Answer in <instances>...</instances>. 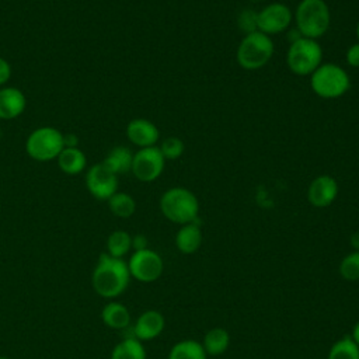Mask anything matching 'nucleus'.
<instances>
[{"label":"nucleus","instance_id":"1","mask_svg":"<svg viewBox=\"0 0 359 359\" xmlns=\"http://www.w3.org/2000/svg\"><path fill=\"white\" fill-rule=\"evenodd\" d=\"M130 273L128 262L122 258L102 252L93 271V287L101 297L114 299L122 294L129 285Z\"/></svg>","mask_w":359,"mask_h":359},{"label":"nucleus","instance_id":"2","mask_svg":"<svg viewBox=\"0 0 359 359\" xmlns=\"http://www.w3.org/2000/svg\"><path fill=\"white\" fill-rule=\"evenodd\" d=\"M293 18L300 35L316 41L331 25L330 7L324 0H302L296 7Z\"/></svg>","mask_w":359,"mask_h":359},{"label":"nucleus","instance_id":"3","mask_svg":"<svg viewBox=\"0 0 359 359\" xmlns=\"http://www.w3.org/2000/svg\"><path fill=\"white\" fill-rule=\"evenodd\" d=\"M160 210L165 219L182 226L198 219L199 201L192 191L184 187H172L161 195Z\"/></svg>","mask_w":359,"mask_h":359},{"label":"nucleus","instance_id":"4","mask_svg":"<svg viewBox=\"0 0 359 359\" xmlns=\"http://www.w3.org/2000/svg\"><path fill=\"white\" fill-rule=\"evenodd\" d=\"M310 87L320 98L335 100L348 93L351 88V79L339 65L321 63L310 74Z\"/></svg>","mask_w":359,"mask_h":359},{"label":"nucleus","instance_id":"5","mask_svg":"<svg viewBox=\"0 0 359 359\" xmlns=\"http://www.w3.org/2000/svg\"><path fill=\"white\" fill-rule=\"evenodd\" d=\"M275 43L269 35L261 31L247 34L237 46L236 60L244 70H258L272 57Z\"/></svg>","mask_w":359,"mask_h":359},{"label":"nucleus","instance_id":"6","mask_svg":"<svg viewBox=\"0 0 359 359\" xmlns=\"http://www.w3.org/2000/svg\"><path fill=\"white\" fill-rule=\"evenodd\" d=\"M65 146V135L55 126H39L25 140L27 154L41 163L56 160Z\"/></svg>","mask_w":359,"mask_h":359},{"label":"nucleus","instance_id":"7","mask_svg":"<svg viewBox=\"0 0 359 359\" xmlns=\"http://www.w3.org/2000/svg\"><path fill=\"white\" fill-rule=\"evenodd\" d=\"M323 63V49L316 39L299 38L290 42L286 65L296 76H310Z\"/></svg>","mask_w":359,"mask_h":359},{"label":"nucleus","instance_id":"8","mask_svg":"<svg viewBox=\"0 0 359 359\" xmlns=\"http://www.w3.org/2000/svg\"><path fill=\"white\" fill-rule=\"evenodd\" d=\"M165 158L157 146L143 147L133 153L130 172L142 182L156 181L164 171Z\"/></svg>","mask_w":359,"mask_h":359},{"label":"nucleus","instance_id":"9","mask_svg":"<svg viewBox=\"0 0 359 359\" xmlns=\"http://www.w3.org/2000/svg\"><path fill=\"white\" fill-rule=\"evenodd\" d=\"M128 268L132 278L143 283H150L161 276L164 264L161 257L156 251L144 248L137 250L132 254L128 262Z\"/></svg>","mask_w":359,"mask_h":359},{"label":"nucleus","instance_id":"10","mask_svg":"<svg viewBox=\"0 0 359 359\" xmlns=\"http://www.w3.org/2000/svg\"><path fill=\"white\" fill-rule=\"evenodd\" d=\"M87 191L98 201H108L118 191V175L107 168L102 161L93 164L84 177Z\"/></svg>","mask_w":359,"mask_h":359},{"label":"nucleus","instance_id":"11","mask_svg":"<svg viewBox=\"0 0 359 359\" xmlns=\"http://www.w3.org/2000/svg\"><path fill=\"white\" fill-rule=\"evenodd\" d=\"M293 20L290 8L283 3H271L257 14L258 31L265 35H276L286 31Z\"/></svg>","mask_w":359,"mask_h":359},{"label":"nucleus","instance_id":"12","mask_svg":"<svg viewBox=\"0 0 359 359\" xmlns=\"http://www.w3.org/2000/svg\"><path fill=\"white\" fill-rule=\"evenodd\" d=\"M338 196V182L328 174L316 177L307 188V199L314 208H327Z\"/></svg>","mask_w":359,"mask_h":359},{"label":"nucleus","instance_id":"13","mask_svg":"<svg viewBox=\"0 0 359 359\" xmlns=\"http://www.w3.org/2000/svg\"><path fill=\"white\" fill-rule=\"evenodd\" d=\"M126 137L139 149L156 146L160 139L157 126L146 118H133L126 126Z\"/></svg>","mask_w":359,"mask_h":359},{"label":"nucleus","instance_id":"14","mask_svg":"<svg viewBox=\"0 0 359 359\" xmlns=\"http://www.w3.org/2000/svg\"><path fill=\"white\" fill-rule=\"evenodd\" d=\"M27 107L25 94L13 86L0 87V119L11 121L18 118Z\"/></svg>","mask_w":359,"mask_h":359},{"label":"nucleus","instance_id":"15","mask_svg":"<svg viewBox=\"0 0 359 359\" xmlns=\"http://www.w3.org/2000/svg\"><path fill=\"white\" fill-rule=\"evenodd\" d=\"M165 321L160 311L146 310L142 313L133 327V337L139 341H150L158 337L164 330Z\"/></svg>","mask_w":359,"mask_h":359},{"label":"nucleus","instance_id":"16","mask_svg":"<svg viewBox=\"0 0 359 359\" xmlns=\"http://www.w3.org/2000/svg\"><path fill=\"white\" fill-rule=\"evenodd\" d=\"M59 170L66 175L81 174L87 167V157L77 146H65L56 158Z\"/></svg>","mask_w":359,"mask_h":359},{"label":"nucleus","instance_id":"17","mask_svg":"<svg viewBox=\"0 0 359 359\" xmlns=\"http://www.w3.org/2000/svg\"><path fill=\"white\" fill-rule=\"evenodd\" d=\"M175 247L182 254H194L202 244V231L199 224L195 222L182 224L175 234Z\"/></svg>","mask_w":359,"mask_h":359},{"label":"nucleus","instance_id":"18","mask_svg":"<svg viewBox=\"0 0 359 359\" xmlns=\"http://www.w3.org/2000/svg\"><path fill=\"white\" fill-rule=\"evenodd\" d=\"M133 161V153L126 146H115L112 147L105 158L102 160V164L109 168L114 174H125L129 172L132 168Z\"/></svg>","mask_w":359,"mask_h":359},{"label":"nucleus","instance_id":"19","mask_svg":"<svg viewBox=\"0 0 359 359\" xmlns=\"http://www.w3.org/2000/svg\"><path fill=\"white\" fill-rule=\"evenodd\" d=\"M101 318L109 328L123 330L130 323V313L126 306L118 302H111L104 306L101 311Z\"/></svg>","mask_w":359,"mask_h":359},{"label":"nucleus","instance_id":"20","mask_svg":"<svg viewBox=\"0 0 359 359\" xmlns=\"http://www.w3.org/2000/svg\"><path fill=\"white\" fill-rule=\"evenodd\" d=\"M201 344H202L206 355L217 356L227 351V348L230 345V334L227 332V330H224L222 327H215L205 334L203 341Z\"/></svg>","mask_w":359,"mask_h":359},{"label":"nucleus","instance_id":"21","mask_svg":"<svg viewBox=\"0 0 359 359\" xmlns=\"http://www.w3.org/2000/svg\"><path fill=\"white\" fill-rule=\"evenodd\" d=\"M111 359H146V351L142 341L128 337L115 345Z\"/></svg>","mask_w":359,"mask_h":359},{"label":"nucleus","instance_id":"22","mask_svg":"<svg viewBox=\"0 0 359 359\" xmlns=\"http://www.w3.org/2000/svg\"><path fill=\"white\" fill-rule=\"evenodd\" d=\"M208 355L201 342L184 339L172 345L168 352V359H206Z\"/></svg>","mask_w":359,"mask_h":359},{"label":"nucleus","instance_id":"23","mask_svg":"<svg viewBox=\"0 0 359 359\" xmlns=\"http://www.w3.org/2000/svg\"><path fill=\"white\" fill-rule=\"evenodd\" d=\"M107 203H108V208H109L111 213L116 217H121V219L130 217L136 210V202H135L133 196L126 194V192L116 191L107 201Z\"/></svg>","mask_w":359,"mask_h":359},{"label":"nucleus","instance_id":"24","mask_svg":"<svg viewBox=\"0 0 359 359\" xmlns=\"http://www.w3.org/2000/svg\"><path fill=\"white\" fill-rule=\"evenodd\" d=\"M132 248V236L125 230H115L107 238V254L122 258Z\"/></svg>","mask_w":359,"mask_h":359},{"label":"nucleus","instance_id":"25","mask_svg":"<svg viewBox=\"0 0 359 359\" xmlns=\"http://www.w3.org/2000/svg\"><path fill=\"white\" fill-rule=\"evenodd\" d=\"M327 359H359V346L351 335H344L332 344Z\"/></svg>","mask_w":359,"mask_h":359},{"label":"nucleus","instance_id":"26","mask_svg":"<svg viewBox=\"0 0 359 359\" xmlns=\"http://www.w3.org/2000/svg\"><path fill=\"white\" fill-rule=\"evenodd\" d=\"M339 275L348 280H359V251H352L346 254L339 262Z\"/></svg>","mask_w":359,"mask_h":359},{"label":"nucleus","instance_id":"27","mask_svg":"<svg viewBox=\"0 0 359 359\" xmlns=\"http://www.w3.org/2000/svg\"><path fill=\"white\" fill-rule=\"evenodd\" d=\"M160 151L165 160H177L184 154L185 144L184 142L177 136L165 137L160 144Z\"/></svg>","mask_w":359,"mask_h":359},{"label":"nucleus","instance_id":"28","mask_svg":"<svg viewBox=\"0 0 359 359\" xmlns=\"http://www.w3.org/2000/svg\"><path fill=\"white\" fill-rule=\"evenodd\" d=\"M257 14L258 11L254 10H243L237 17V25L240 31H243L245 35L251 34L254 31H258V22H257Z\"/></svg>","mask_w":359,"mask_h":359},{"label":"nucleus","instance_id":"29","mask_svg":"<svg viewBox=\"0 0 359 359\" xmlns=\"http://www.w3.org/2000/svg\"><path fill=\"white\" fill-rule=\"evenodd\" d=\"M11 65L8 63L7 59H4L3 56H0V87L7 86V83L11 79Z\"/></svg>","mask_w":359,"mask_h":359},{"label":"nucleus","instance_id":"30","mask_svg":"<svg viewBox=\"0 0 359 359\" xmlns=\"http://www.w3.org/2000/svg\"><path fill=\"white\" fill-rule=\"evenodd\" d=\"M345 59H346V63H348L351 67H359V42L351 45V46L346 49Z\"/></svg>","mask_w":359,"mask_h":359},{"label":"nucleus","instance_id":"31","mask_svg":"<svg viewBox=\"0 0 359 359\" xmlns=\"http://www.w3.org/2000/svg\"><path fill=\"white\" fill-rule=\"evenodd\" d=\"M132 248H135V251L147 248V238L143 234H136L132 237Z\"/></svg>","mask_w":359,"mask_h":359},{"label":"nucleus","instance_id":"32","mask_svg":"<svg viewBox=\"0 0 359 359\" xmlns=\"http://www.w3.org/2000/svg\"><path fill=\"white\" fill-rule=\"evenodd\" d=\"M351 245L353 248V251H359V231H355L352 236H351Z\"/></svg>","mask_w":359,"mask_h":359},{"label":"nucleus","instance_id":"33","mask_svg":"<svg viewBox=\"0 0 359 359\" xmlns=\"http://www.w3.org/2000/svg\"><path fill=\"white\" fill-rule=\"evenodd\" d=\"M351 338L353 339V342L359 346V321L353 325L352 328V334H351Z\"/></svg>","mask_w":359,"mask_h":359},{"label":"nucleus","instance_id":"34","mask_svg":"<svg viewBox=\"0 0 359 359\" xmlns=\"http://www.w3.org/2000/svg\"><path fill=\"white\" fill-rule=\"evenodd\" d=\"M356 36H358V42H359V21H358V25H356Z\"/></svg>","mask_w":359,"mask_h":359},{"label":"nucleus","instance_id":"35","mask_svg":"<svg viewBox=\"0 0 359 359\" xmlns=\"http://www.w3.org/2000/svg\"><path fill=\"white\" fill-rule=\"evenodd\" d=\"M0 359H10V358H7V356H0Z\"/></svg>","mask_w":359,"mask_h":359},{"label":"nucleus","instance_id":"36","mask_svg":"<svg viewBox=\"0 0 359 359\" xmlns=\"http://www.w3.org/2000/svg\"><path fill=\"white\" fill-rule=\"evenodd\" d=\"M250 1H259V0H250Z\"/></svg>","mask_w":359,"mask_h":359}]
</instances>
